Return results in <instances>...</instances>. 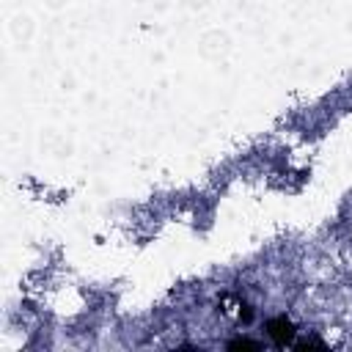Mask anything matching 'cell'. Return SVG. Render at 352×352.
Listing matches in <instances>:
<instances>
[{
  "mask_svg": "<svg viewBox=\"0 0 352 352\" xmlns=\"http://www.w3.org/2000/svg\"><path fill=\"white\" fill-rule=\"evenodd\" d=\"M264 330H267V336L272 338V344H278V346L292 344V341H294V336H297L294 322H292V319H286V316H272V319H267Z\"/></svg>",
  "mask_w": 352,
  "mask_h": 352,
  "instance_id": "1",
  "label": "cell"
},
{
  "mask_svg": "<svg viewBox=\"0 0 352 352\" xmlns=\"http://www.w3.org/2000/svg\"><path fill=\"white\" fill-rule=\"evenodd\" d=\"M228 349H258V344L250 341V338H231L228 341Z\"/></svg>",
  "mask_w": 352,
  "mask_h": 352,
  "instance_id": "2",
  "label": "cell"
},
{
  "mask_svg": "<svg viewBox=\"0 0 352 352\" xmlns=\"http://www.w3.org/2000/svg\"><path fill=\"white\" fill-rule=\"evenodd\" d=\"M314 346H316V349H327V346H324L322 341H316V338H305V341L297 344V349H314Z\"/></svg>",
  "mask_w": 352,
  "mask_h": 352,
  "instance_id": "3",
  "label": "cell"
}]
</instances>
